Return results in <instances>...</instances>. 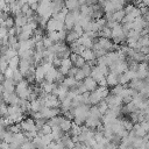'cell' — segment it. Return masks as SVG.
<instances>
[{
  "label": "cell",
  "mask_w": 149,
  "mask_h": 149,
  "mask_svg": "<svg viewBox=\"0 0 149 149\" xmlns=\"http://www.w3.org/2000/svg\"><path fill=\"white\" fill-rule=\"evenodd\" d=\"M90 104H79L73 108V122L81 126L85 122V119L88 116V112H90Z\"/></svg>",
  "instance_id": "1"
},
{
  "label": "cell",
  "mask_w": 149,
  "mask_h": 149,
  "mask_svg": "<svg viewBox=\"0 0 149 149\" xmlns=\"http://www.w3.org/2000/svg\"><path fill=\"white\" fill-rule=\"evenodd\" d=\"M107 105H108V108H113V107H118V106H122L123 102H122V98L120 95H116V94H113V93H108L107 97L104 99Z\"/></svg>",
  "instance_id": "2"
},
{
  "label": "cell",
  "mask_w": 149,
  "mask_h": 149,
  "mask_svg": "<svg viewBox=\"0 0 149 149\" xmlns=\"http://www.w3.org/2000/svg\"><path fill=\"white\" fill-rule=\"evenodd\" d=\"M22 132H29V130H37V127L35 125V120L33 118H24L20 123Z\"/></svg>",
  "instance_id": "3"
},
{
  "label": "cell",
  "mask_w": 149,
  "mask_h": 149,
  "mask_svg": "<svg viewBox=\"0 0 149 149\" xmlns=\"http://www.w3.org/2000/svg\"><path fill=\"white\" fill-rule=\"evenodd\" d=\"M100 123H101V119L98 118V116H94V115H88V116L85 119V122H84L85 126H87L90 129H93V130H94Z\"/></svg>",
  "instance_id": "4"
},
{
  "label": "cell",
  "mask_w": 149,
  "mask_h": 149,
  "mask_svg": "<svg viewBox=\"0 0 149 149\" xmlns=\"http://www.w3.org/2000/svg\"><path fill=\"white\" fill-rule=\"evenodd\" d=\"M83 83H84V85H85V87H86V90L88 92H92L93 90H95L98 87V81L95 79H93L91 76L85 77L84 80H83Z\"/></svg>",
  "instance_id": "5"
},
{
  "label": "cell",
  "mask_w": 149,
  "mask_h": 149,
  "mask_svg": "<svg viewBox=\"0 0 149 149\" xmlns=\"http://www.w3.org/2000/svg\"><path fill=\"white\" fill-rule=\"evenodd\" d=\"M45 76V70L42 66V64H37L35 69V83H41L44 79Z\"/></svg>",
  "instance_id": "6"
},
{
  "label": "cell",
  "mask_w": 149,
  "mask_h": 149,
  "mask_svg": "<svg viewBox=\"0 0 149 149\" xmlns=\"http://www.w3.org/2000/svg\"><path fill=\"white\" fill-rule=\"evenodd\" d=\"M128 86L132 87V88L135 90V91H140V90H142L143 86H144V79L134 78V79H132V80L128 83Z\"/></svg>",
  "instance_id": "7"
},
{
  "label": "cell",
  "mask_w": 149,
  "mask_h": 149,
  "mask_svg": "<svg viewBox=\"0 0 149 149\" xmlns=\"http://www.w3.org/2000/svg\"><path fill=\"white\" fill-rule=\"evenodd\" d=\"M78 83H79V81L76 80V78L72 77V76H66V77H64V79H63V81H62V84H63L64 86H66L68 88H74V87H77Z\"/></svg>",
  "instance_id": "8"
},
{
  "label": "cell",
  "mask_w": 149,
  "mask_h": 149,
  "mask_svg": "<svg viewBox=\"0 0 149 149\" xmlns=\"http://www.w3.org/2000/svg\"><path fill=\"white\" fill-rule=\"evenodd\" d=\"M15 81L13 80V78H5L2 81V86H3V91L7 92H15Z\"/></svg>",
  "instance_id": "9"
},
{
  "label": "cell",
  "mask_w": 149,
  "mask_h": 149,
  "mask_svg": "<svg viewBox=\"0 0 149 149\" xmlns=\"http://www.w3.org/2000/svg\"><path fill=\"white\" fill-rule=\"evenodd\" d=\"M106 80H107V85L108 87H113L115 86L118 83V73L113 72V71H109L107 74H106Z\"/></svg>",
  "instance_id": "10"
},
{
  "label": "cell",
  "mask_w": 149,
  "mask_h": 149,
  "mask_svg": "<svg viewBox=\"0 0 149 149\" xmlns=\"http://www.w3.org/2000/svg\"><path fill=\"white\" fill-rule=\"evenodd\" d=\"M58 126H59V128H61L64 133H68V132L70 130L71 126H72V120L69 119V118H66V116H63V119L61 120V122H59Z\"/></svg>",
  "instance_id": "11"
},
{
  "label": "cell",
  "mask_w": 149,
  "mask_h": 149,
  "mask_svg": "<svg viewBox=\"0 0 149 149\" xmlns=\"http://www.w3.org/2000/svg\"><path fill=\"white\" fill-rule=\"evenodd\" d=\"M80 56H81L86 62H88V61H92V59H95V58H97V57H95V55H94V51H93L91 48H85V49L81 51Z\"/></svg>",
  "instance_id": "12"
},
{
  "label": "cell",
  "mask_w": 149,
  "mask_h": 149,
  "mask_svg": "<svg viewBox=\"0 0 149 149\" xmlns=\"http://www.w3.org/2000/svg\"><path fill=\"white\" fill-rule=\"evenodd\" d=\"M57 71L58 69L56 66H51L47 72H45V76H44V79L47 81H55V78H56V74H57Z\"/></svg>",
  "instance_id": "13"
},
{
  "label": "cell",
  "mask_w": 149,
  "mask_h": 149,
  "mask_svg": "<svg viewBox=\"0 0 149 149\" xmlns=\"http://www.w3.org/2000/svg\"><path fill=\"white\" fill-rule=\"evenodd\" d=\"M90 76L93 78V79H95L97 81H99L100 79H102V78H105L106 76L99 70V68L97 66V65H94L93 68H92V70H91V73H90Z\"/></svg>",
  "instance_id": "14"
},
{
  "label": "cell",
  "mask_w": 149,
  "mask_h": 149,
  "mask_svg": "<svg viewBox=\"0 0 149 149\" xmlns=\"http://www.w3.org/2000/svg\"><path fill=\"white\" fill-rule=\"evenodd\" d=\"M125 15H126V13H125L123 8H122V9H118V10H114V12L112 13V17H111V20L121 23V21H122V19H123Z\"/></svg>",
  "instance_id": "15"
},
{
  "label": "cell",
  "mask_w": 149,
  "mask_h": 149,
  "mask_svg": "<svg viewBox=\"0 0 149 149\" xmlns=\"http://www.w3.org/2000/svg\"><path fill=\"white\" fill-rule=\"evenodd\" d=\"M14 22H15V26L16 27H22L24 26L27 22H28V17L24 15V14H19L16 16H14Z\"/></svg>",
  "instance_id": "16"
},
{
  "label": "cell",
  "mask_w": 149,
  "mask_h": 149,
  "mask_svg": "<svg viewBox=\"0 0 149 149\" xmlns=\"http://www.w3.org/2000/svg\"><path fill=\"white\" fill-rule=\"evenodd\" d=\"M58 21H59V20H56V19H54V17H50V19L47 21V24H45V30H47V33H48V31H52V30H57Z\"/></svg>",
  "instance_id": "17"
},
{
  "label": "cell",
  "mask_w": 149,
  "mask_h": 149,
  "mask_svg": "<svg viewBox=\"0 0 149 149\" xmlns=\"http://www.w3.org/2000/svg\"><path fill=\"white\" fill-rule=\"evenodd\" d=\"M63 135H64V132L59 128V126H52L51 127V136L54 140L58 141Z\"/></svg>",
  "instance_id": "18"
},
{
  "label": "cell",
  "mask_w": 149,
  "mask_h": 149,
  "mask_svg": "<svg viewBox=\"0 0 149 149\" xmlns=\"http://www.w3.org/2000/svg\"><path fill=\"white\" fill-rule=\"evenodd\" d=\"M64 6L69 10H74V9H79L80 3L78 0H64Z\"/></svg>",
  "instance_id": "19"
},
{
  "label": "cell",
  "mask_w": 149,
  "mask_h": 149,
  "mask_svg": "<svg viewBox=\"0 0 149 149\" xmlns=\"http://www.w3.org/2000/svg\"><path fill=\"white\" fill-rule=\"evenodd\" d=\"M98 36H100V37H106V38H112V29L105 24V26L98 31Z\"/></svg>",
  "instance_id": "20"
},
{
  "label": "cell",
  "mask_w": 149,
  "mask_h": 149,
  "mask_svg": "<svg viewBox=\"0 0 149 149\" xmlns=\"http://www.w3.org/2000/svg\"><path fill=\"white\" fill-rule=\"evenodd\" d=\"M21 13H22V14H24L27 17H29V16H33L35 12L30 8V5H29L28 2H26V3H23V5H22V7H21Z\"/></svg>",
  "instance_id": "21"
},
{
  "label": "cell",
  "mask_w": 149,
  "mask_h": 149,
  "mask_svg": "<svg viewBox=\"0 0 149 149\" xmlns=\"http://www.w3.org/2000/svg\"><path fill=\"white\" fill-rule=\"evenodd\" d=\"M78 37H79V36H78V34H76V33H74V31H73L72 29H71V30H68V31H66V37H65V42L70 44V43L74 42V41H76V40H77Z\"/></svg>",
  "instance_id": "22"
},
{
  "label": "cell",
  "mask_w": 149,
  "mask_h": 149,
  "mask_svg": "<svg viewBox=\"0 0 149 149\" xmlns=\"http://www.w3.org/2000/svg\"><path fill=\"white\" fill-rule=\"evenodd\" d=\"M19 63H20V56L19 55H15V56H13L12 58L8 59V66H10L14 70L19 68Z\"/></svg>",
  "instance_id": "23"
},
{
  "label": "cell",
  "mask_w": 149,
  "mask_h": 149,
  "mask_svg": "<svg viewBox=\"0 0 149 149\" xmlns=\"http://www.w3.org/2000/svg\"><path fill=\"white\" fill-rule=\"evenodd\" d=\"M144 143H146V141L143 140V137L135 136L132 142V146H133V148H144Z\"/></svg>",
  "instance_id": "24"
},
{
  "label": "cell",
  "mask_w": 149,
  "mask_h": 149,
  "mask_svg": "<svg viewBox=\"0 0 149 149\" xmlns=\"http://www.w3.org/2000/svg\"><path fill=\"white\" fill-rule=\"evenodd\" d=\"M121 123H122V126H123V128L126 129V130H128V132H130V130H133V127H134V122L130 120V119H123V118H121Z\"/></svg>",
  "instance_id": "25"
},
{
  "label": "cell",
  "mask_w": 149,
  "mask_h": 149,
  "mask_svg": "<svg viewBox=\"0 0 149 149\" xmlns=\"http://www.w3.org/2000/svg\"><path fill=\"white\" fill-rule=\"evenodd\" d=\"M1 26H2V27H6L7 29H9V28L14 27V26H15V22H14V16L9 15V16H8L6 20H3V21L1 22Z\"/></svg>",
  "instance_id": "26"
},
{
  "label": "cell",
  "mask_w": 149,
  "mask_h": 149,
  "mask_svg": "<svg viewBox=\"0 0 149 149\" xmlns=\"http://www.w3.org/2000/svg\"><path fill=\"white\" fill-rule=\"evenodd\" d=\"M97 107H98V109H99V112L101 113V115H104L105 113H106V111L108 109V105H107V102L102 99V100H100L98 104H97Z\"/></svg>",
  "instance_id": "27"
},
{
  "label": "cell",
  "mask_w": 149,
  "mask_h": 149,
  "mask_svg": "<svg viewBox=\"0 0 149 149\" xmlns=\"http://www.w3.org/2000/svg\"><path fill=\"white\" fill-rule=\"evenodd\" d=\"M8 115V104H6L5 101H0V116L6 118Z\"/></svg>",
  "instance_id": "28"
},
{
  "label": "cell",
  "mask_w": 149,
  "mask_h": 149,
  "mask_svg": "<svg viewBox=\"0 0 149 149\" xmlns=\"http://www.w3.org/2000/svg\"><path fill=\"white\" fill-rule=\"evenodd\" d=\"M129 81H130V79L128 78V76H127L125 72H122V73L118 74V83H119V84L125 85V84H128Z\"/></svg>",
  "instance_id": "29"
},
{
  "label": "cell",
  "mask_w": 149,
  "mask_h": 149,
  "mask_svg": "<svg viewBox=\"0 0 149 149\" xmlns=\"http://www.w3.org/2000/svg\"><path fill=\"white\" fill-rule=\"evenodd\" d=\"M24 77H23V74L21 73V71L19 70V68L17 69H15L14 70V73H13V80L15 81V83H19L20 80H22Z\"/></svg>",
  "instance_id": "30"
},
{
  "label": "cell",
  "mask_w": 149,
  "mask_h": 149,
  "mask_svg": "<svg viewBox=\"0 0 149 149\" xmlns=\"http://www.w3.org/2000/svg\"><path fill=\"white\" fill-rule=\"evenodd\" d=\"M50 38H51V41L55 43V42H57V41H59V33L57 31V30H52V31H48V34H47Z\"/></svg>",
  "instance_id": "31"
},
{
  "label": "cell",
  "mask_w": 149,
  "mask_h": 149,
  "mask_svg": "<svg viewBox=\"0 0 149 149\" xmlns=\"http://www.w3.org/2000/svg\"><path fill=\"white\" fill-rule=\"evenodd\" d=\"M42 42H43V45H44L45 49L50 48V47L54 44V42L51 41V38H50L48 35H43V37H42Z\"/></svg>",
  "instance_id": "32"
},
{
  "label": "cell",
  "mask_w": 149,
  "mask_h": 149,
  "mask_svg": "<svg viewBox=\"0 0 149 149\" xmlns=\"http://www.w3.org/2000/svg\"><path fill=\"white\" fill-rule=\"evenodd\" d=\"M73 77L76 78V80H78V81H83V80H84V78H85L86 76H85L84 71H83V70L79 68V69L77 70V72H76V74H74Z\"/></svg>",
  "instance_id": "33"
},
{
  "label": "cell",
  "mask_w": 149,
  "mask_h": 149,
  "mask_svg": "<svg viewBox=\"0 0 149 149\" xmlns=\"http://www.w3.org/2000/svg\"><path fill=\"white\" fill-rule=\"evenodd\" d=\"M72 30H73L76 34H78V36H81V35L84 34V29H83V27H81L79 23H76V24L72 27Z\"/></svg>",
  "instance_id": "34"
},
{
  "label": "cell",
  "mask_w": 149,
  "mask_h": 149,
  "mask_svg": "<svg viewBox=\"0 0 149 149\" xmlns=\"http://www.w3.org/2000/svg\"><path fill=\"white\" fill-rule=\"evenodd\" d=\"M85 62H86V61H85L80 55H78V57H77V59L74 61L73 65H74V66H77V68H81V66L85 64Z\"/></svg>",
  "instance_id": "35"
},
{
  "label": "cell",
  "mask_w": 149,
  "mask_h": 149,
  "mask_svg": "<svg viewBox=\"0 0 149 149\" xmlns=\"http://www.w3.org/2000/svg\"><path fill=\"white\" fill-rule=\"evenodd\" d=\"M80 69H81V70L84 71V73H85V76L87 77V76H90V73H91V70H92V66H91V65H90V64H88L87 62H85V64H84V65H83V66H81Z\"/></svg>",
  "instance_id": "36"
},
{
  "label": "cell",
  "mask_w": 149,
  "mask_h": 149,
  "mask_svg": "<svg viewBox=\"0 0 149 149\" xmlns=\"http://www.w3.org/2000/svg\"><path fill=\"white\" fill-rule=\"evenodd\" d=\"M5 78H13V73H14V69H12L10 66H7L6 70L2 72Z\"/></svg>",
  "instance_id": "37"
},
{
  "label": "cell",
  "mask_w": 149,
  "mask_h": 149,
  "mask_svg": "<svg viewBox=\"0 0 149 149\" xmlns=\"http://www.w3.org/2000/svg\"><path fill=\"white\" fill-rule=\"evenodd\" d=\"M44 123H47V119H45V118H38V119H35V125H36L37 129L41 128Z\"/></svg>",
  "instance_id": "38"
},
{
  "label": "cell",
  "mask_w": 149,
  "mask_h": 149,
  "mask_svg": "<svg viewBox=\"0 0 149 149\" xmlns=\"http://www.w3.org/2000/svg\"><path fill=\"white\" fill-rule=\"evenodd\" d=\"M98 86H108V85H107L106 77H105V78H102V79H100V80L98 81Z\"/></svg>",
  "instance_id": "39"
},
{
  "label": "cell",
  "mask_w": 149,
  "mask_h": 149,
  "mask_svg": "<svg viewBox=\"0 0 149 149\" xmlns=\"http://www.w3.org/2000/svg\"><path fill=\"white\" fill-rule=\"evenodd\" d=\"M37 7H38V1H36V2H33V3H30V8H31V9L34 10V12H36Z\"/></svg>",
  "instance_id": "40"
},
{
  "label": "cell",
  "mask_w": 149,
  "mask_h": 149,
  "mask_svg": "<svg viewBox=\"0 0 149 149\" xmlns=\"http://www.w3.org/2000/svg\"><path fill=\"white\" fill-rule=\"evenodd\" d=\"M78 1H79V3H80V5H84V3L90 5V0H78Z\"/></svg>",
  "instance_id": "41"
},
{
  "label": "cell",
  "mask_w": 149,
  "mask_h": 149,
  "mask_svg": "<svg viewBox=\"0 0 149 149\" xmlns=\"http://www.w3.org/2000/svg\"><path fill=\"white\" fill-rule=\"evenodd\" d=\"M142 3L147 7H149V0H142Z\"/></svg>",
  "instance_id": "42"
},
{
  "label": "cell",
  "mask_w": 149,
  "mask_h": 149,
  "mask_svg": "<svg viewBox=\"0 0 149 149\" xmlns=\"http://www.w3.org/2000/svg\"><path fill=\"white\" fill-rule=\"evenodd\" d=\"M143 17L146 19V21H147V22H149V13H148V14H146Z\"/></svg>",
  "instance_id": "43"
},
{
  "label": "cell",
  "mask_w": 149,
  "mask_h": 149,
  "mask_svg": "<svg viewBox=\"0 0 149 149\" xmlns=\"http://www.w3.org/2000/svg\"><path fill=\"white\" fill-rule=\"evenodd\" d=\"M144 148H149V141H146V143H144Z\"/></svg>",
  "instance_id": "44"
},
{
  "label": "cell",
  "mask_w": 149,
  "mask_h": 149,
  "mask_svg": "<svg viewBox=\"0 0 149 149\" xmlns=\"http://www.w3.org/2000/svg\"><path fill=\"white\" fill-rule=\"evenodd\" d=\"M1 14H2V10H1V9H0V16H1Z\"/></svg>",
  "instance_id": "45"
},
{
  "label": "cell",
  "mask_w": 149,
  "mask_h": 149,
  "mask_svg": "<svg viewBox=\"0 0 149 149\" xmlns=\"http://www.w3.org/2000/svg\"><path fill=\"white\" fill-rule=\"evenodd\" d=\"M0 58H1V54H0Z\"/></svg>",
  "instance_id": "46"
},
{
  "label": "cell",
  "mask_w": 149,
  "mask_h": 149,
  "mask_svg": "<svg viewBox=\"0 0 149 149\" xmlns=\"http://www.w3.org/2000/svg\"><path fill=\"white\" fill-rule=\"evenodd\" d=\"M37 1H41V0H37Z\"/></svg>",
  "instance_id": "47"
}]
</instances>
